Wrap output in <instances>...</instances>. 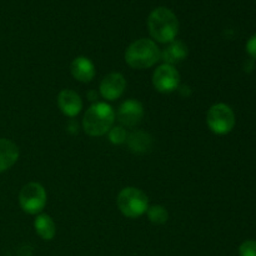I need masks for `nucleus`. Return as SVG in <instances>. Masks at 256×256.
I'll return each mask as SVG.
<instances>
[{
	"instance_id": "7ed1b4c3",
	"label": "nucleus",
	"mask_w": 256,
	"mask_h": 256,
	"mask_svg": "<svg viewBox=\"0 0 256 256\" xmlns=\"http://www.w3.org/2000/svg\"><path fill=\"white\" fill-rule=\"evenodd\" d=\"M160 60V50L150 39H139L125 52V62L134 69H148Z\"/></svg>"
},
{
	"instance_id": "20e7f679",
	"label": "nucleus",
	"mask_w": 256,
	"mask_h": 256,
	"mask_svg": "<svg viewBox=\"0 0 256 256\" xmlns=\"http://www.w3.org/2000/svg\"><path fill=\"white\" fill-rule=\"evenodd\" d=\"M119 210L124 216L130 219H136L145 214L149 208V199L146 194L136 188H124L119 192L116 199Z\"/></svg>"
},
{
	"instance_id": "9b49d317",
	"label": "nucleus",
	"mask_w": 256,
	"mask_h": 256,
	"mask_svg": "<svg viewBox=\"0 0 256 256\" xmlns=\"http://www.w3.org/2000/svg\"><path fill=\"white\" fill-rule=\"evenodd\" d=\"M70 72L74 79L82 82H89L95 76V66L92 60L85 56H78L70 65Z\"/></svg>"
},
{
	"instance_id": "ddd939ff",
	"label": "nucleus",
	"mask_w": 256,
	"mask_h": 256,
	"mask_svg": "<svg viewBox=\"0 0 256 256\" xmlns=\"http://www.w3.org/2000/svg\"><path fill=\"white\" fill-rule=\"evenodd\" d=\"M188 56V46L180 40H174L170 42L168 48H165L164 52H160V59L164 62V64L172 65L182 62Z\"/></svg>"
},
{
	"instance_id": "a211bd4d",
	"label": "nucleus",
	"mask_w": 256,
	"mask_h": 256,
	"mask_svg": "<svg viewBox=\"0 0 256 256\" xmlns=\"http://www.w3.org/2000/svg\"><path fill=\"white\" fill-rule=\"evenodd\" d=\"M240 256H256V240H246L239 248Z\"/></svg>"
},
{
	"instance_id": "0eeeda50",
	"label": "nucleus",
	"mask_w": 256,
	"mask_h": 256,
	"mask_svg": "<svg viewBox=\"0 0 256 256\" xmlns=\"http://www.w3.org/2000/svg\"><path fill=\"white\" fill-rule=\"evenodd\" d=\"M180 82V74L172 65L162 64L152 75V84L160 92H172L178 89Z\"/></svg>"
},
{
	"instance_id": "f3484780",
	"label": "nucleus",
	"mask_w": 256,
	"mask_h": 256,
	"mask_svg": "<svg viewBox=\"0 0 256 256\" xmlns=\"http://www.w3.org/2000/svg\"><path fill=\"white\" fill-rule=\"evenodd\" d=\"M128 132L122 126H114L109 130V140L112 144H122L126 142Z\"/></svg>"
},
{
	"instance_id": "1a4fd4ad",
	"label": "nucleus",
	"mask_w": 256,
	"mask_h": 256,
	"mask_svg": "<svg viewBox=\"0 0 256 256\" xmlns=\"http://www.w3.org/2000/svg\"><path fill=\"white\" fill-rule=\"evenodd\" d=\"M125 88H126V80L124 75L120 72H112L102 80L100 94L104 99L112 102L122 96V92H125Z\"/></svg>"
},
{
	"instance_id": "f8f14e48",
	"label": "nucleus",
	"mask_w": 256,
	"mask_h": 256,
	"mask_svg": "<svg viewBox=\"0 0 256 256\" xmlns=\"http://www.w3.org/2000/svg\"><path fill=\"white\" fill-rule=\"evenodd\" d=\"M19 159V148L8 139H0V172H6Z\"/></svg>"
},
{
	"instance_id": "6e6552de",
	"label": "nucleus",
	"mask_w": 256,
	"mask_h": 256,
	"mask_svg": "<svg viewBox=\"0 0 256 256\" xmlns=\"http://www.w3.org/2000/svg\"><path fill=\"white\" fill-rule=\"evenodd\" d=\"M144 116V108L138 100H126L118 110V120L122 126L132 128L139 124Z\"/></svg>"
},
{
	"instance_id": "6ab92c4d",
	"label": "nucleus",
	"mask_w": 256,
	"mask_h": 256,
	"mask_svg": "<svg viewBox=\"0 0 256 256\" xmlns=\"http://www.w3.org/2000/svg\"><path fill=\"white\" fill-rule=\"evenodd\" d=\"M246 52L252 59L256 60V34L252 35L246 42Z\"/></svg>"
},
{
	"instance_id": "4468645a",
	"label": "nucleus",
	"mask_w": 256,
	"mask_h": 256,
	"mask_svg": "<svg viewBox=\"0 0 256 256\" xmlns=\"http://www.w3.org/2000/svg\"><path fill=\"white\" fill-rule=\"evenodd\" d=\"M130 150L136 154H145L152 148V139L149 134L144 132H135L130 134L126 139Z\"/></svg>"
},
{
	"instance_id": "423d86ee",
	"label": "nucleus",
	"mask_w": 256,
	"mask_h": 256,
	"mask_svg": "<svg viewBox=\"0 0 256 256\" xmlns=\"http://www.w3.org/2000/svg\"><path fill=\"white\" fill-rule=\"evenodd\" d=\"M19 204L28 214H39L46 205V192L38 182H29L20 190Z\"/></svg>"
},
{
	"instance_id": "9d476101",
	"label": "nucleus",
	"mask_w": 256,
	"mask_h": 256,
	"mask_svg": "<svg viewBox=\"0 0 256 256\" xmlns=\"http://www.w3.org/2000/svg\"><path fill=\"white\" fill-rule=\"evenodd\" d=\"M58 105L62 114L66 116L74 118L80 112L82 108V98L74 90L64 89L58 95Z\"/></svg>"
},
{
	"instance_id": "39448f33",
	"label": "nucleus",
	"mask_w": 256,
	"mask_h": 256,
	"mask_svg": "<svg viewBox=\"0 0 256 256\" xmlns=\"http://www.w3.org/2000/svg\"><path fill=\"white\" fill-rule=\"evenodd\" d=\"M206 122L214 134L226 135L234 129L235 114L229 105L219 102L208 110Z\"/></svg>"
},
{
	"instance_id": "dca6fc26",
	"label": "nucleus",
	"mask_w": 256,
	"mask_h": 256,
	"mask_svg": "<svg viewBox=\"0 0 256 256\" xmlns=\"http://www.w3.org/2000/svg\"><path fill=\"white\" fill-rule=\"evenodd\" d=\"M146 214L150 222L156 225L165 224L168 222V219H169V212L162 205H154V206L148 208Z\"/></svg>"
},
{
	"instance_id": "f03ea898",
	"label": "nucleus",
	"mask_w": 256,
	"mask_h": 256,
	"mask_svg": "<svg viewBox=\"0 0 256 256\" xmlns=\"http://www.w3.org/2000/svg\"><path fill=\"white\" fill-rule=\"evenodd\" d=\"M115 122V112L106 102H96L86 110L82 128L90 136H102L109 132Z\"/></svg>"
},
{
	"instance_id": "2eb2a0df",
	"label": "nucleus",
	"mask_w": 256,
	"mask_h": 256,
	"mask_svg": "<svg viewBox=\"0 0 256 256\" xmlns=\"http://www.w3.org/2000/svg\"><path fill=\"white\" fill-rule=\"evenodd\" d=\"M34 228L36 234L42 238V240H52L55 234H56V226H55L54 220L48 214L38 215L34 222Z\"/></svg>"
},
{
	"instance_id": "f257e3e1",
	"label": "nucleus",
	"mask_w": 256,
	"mask_h": 256,
	"mask_svg": "<svg viewBox=\"0 0 256 256\" xmlns=\"http://www.w3.org/2000/svg\"><path fill=\"white\" fill-rule=\"evenodd\" d=\"M148 29L156 42L162 44L172 42L179 32V20L168 8H156L148 18Z\"/></svg>"
}]
</instances>
